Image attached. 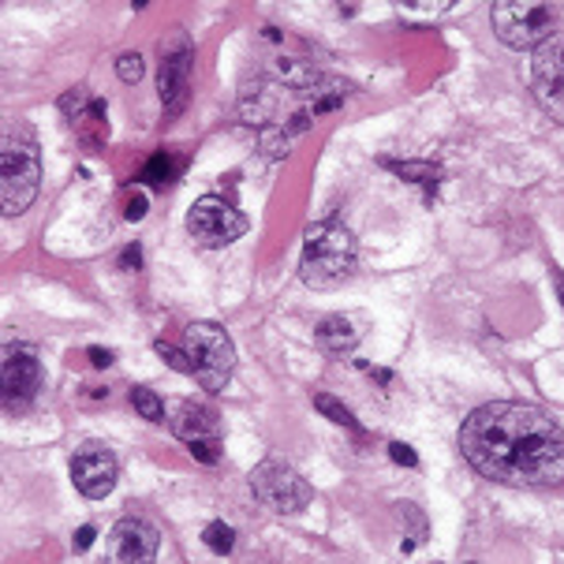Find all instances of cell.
<instances>
[{"mask_svg":"<svg viewBox=\"0 0 564 564\" xmlns=\"http://www.w3.org/2000/svg\"><path fill=\"white\" fill-rule=\"evenodd\" d=\"M314 408H318L322 415L329 419V423H337V426H348V430H359L356 415H351V411L344 408L337 397H329V393H314Z\"/></svg>","mask_w":564,"mask_h":564,"instance_id":"18","label":"cell"},{"mask_svg":"<svg viewBox=\"0 0 564 564\" xmlns=\"http://www.w3.org/2000/svg\"><path fill=\"white\" fill-rule=\"evenodd\" d=\"M337 12L340 15H356L359 12V0H337Z\"/></svg>","mask_w":564,"mask_h":564,"instance_id":"29","label":"cell"},{"mask_svg":"<svg viewBox=\"0 0 564 564\" xmlns=\"http://www.w3.org/2000/svg\"><path fill=\"white\" fill-rule=\"evenodd\" d=\"M359 262V243L337 221H318L307 228L303 240V258H300V276L303 284L314 292H333L340 284L351 281Z\"/></svg>","mask_w":564,"mask_h":564,"instance_id":"2","label":"cell"},{"mask_svg":"<svg viewBox=\"0 0 564 564\" xmlns=\"http://www.w3.org/2000/svg\"><path fill=\"white\" fill-rule=\"evenodd\" d=\"M161 546V531L142 516H123L117 528L109 531V557L120 564H142L154 561Z\"/></svg>","mask_w":564,"mask_h":564,"instance_id":"13","label":"cell"},{"mask_svg":"<svg viewBox=\"0 0 564 564\" xmlns=\"http://www.w3.org/2000/svg\"><path fill=\"white\" fill-rule=\"evenodd\" d=\"M142 72H147V64H142L139 53H123L120 61H117V75H120L123 83H139Z\"/></svg>","mask_w":564,"mask_h":564,"instance_id":"21","label":"cell"},{"mask_svg":"<svg viewBox=\"0 0 564 564\" xmlns=\"http://www.w3.org/2000/svg\"><path fill=\"white\" fill-rule=\"evenodd\" d=\"M42 187V154L31 131L0 135V217H19L34 206Z\"/></svg>","mask_w":564,"mask_h":564,"instance_id":"3","label":"cell"},{"mask_svg":"<svg viewBox=\"0 0 564 564\" xmlns=\"http://www.w3.org/2000/svg\"><path fill=\"white\" fill-rule=\"evenodd\" d=\"M464 460L501 486H550L564 479V430L542 408L497 400L460 426Z\"/></svg>","mask_w":564,"mask_h":564,"instance_id":"1","label":"cell"},{"mask_svg":"<svg viewBox=\"0 0 564 564\" xmlns=\"http://www.w3.org/2000/svg\"><path fill=\"white\" fill-rule=\"evenodd\" d=\"M169 426H172V434L191 448L195 460H203V464L221 460V423H217L214 408L184 400V404H176V411H172Z\"/></svg>","mask_w":564,"mask_h":564,"instance_id":"10","label":"cell"},{"mask_svg":"<svg viewBox=\"0 0 564 564\" xmlns=\"http://www.w3.org/2000/svg\"><path fill=\"white\" fill-rule=\"evenodd\" d=\"M131 4H135V8H147V4H150V0H131Z\"/></svg>","mask_w":564,"mask_h":564,"instance_id":"31","label":"cell"},{"mask_svg":"<svg viewBox=\"0 0 564 564\" xmlns=\"http://www.w3.org/2000/svg\"><path fill=\"white\" fill-rule=\"evenodd\" d=\"M42 389V362L34 344L0 340V400L12 411H23Z\"/></svg>","mask_w":564,"mask_h":564,"instance_id":"7","label":"cell"},{"mask_svg":"<svg viewBox=\"0 0 564 564\" xmlns=\"http://www.w3.org/2000/svg\"><path fill=\"white\" fill-rule=\"evenodd\" d=\"M557 12L550 0H494V34L509 50H534L553 34Z\"/></svg>","mask_w":564,"mask_h":564,"instance_id":"5","label":"cell"},{"mask_svg":"<svg viewBox=\"0 0 564 564\" xmlns=\"http://www.w3.org/2000/svg\"><path fill=\"white\" fill-rule=\"evenodd\" d=\"M180 169H184V158H176L172 150H158V154L147 161V169H142V180H147L150 187H169L172 180L180 176Z\"/></svg>","mask_w":564,"mask_h":564,"instance_id":"16","label":"cell"},{"mask_svg":"<svg viewBox=\"0 0 564 564\" xmlns=\"http://www.w3.org/2000/svg\"><path fill=\"white\" fill-rule=\"evenodd\" d=\"M203 542L214 553H232V546H236V531L228 528V523H221V520H214L209 528L203 531Z\"/></svg>","mask_w":564,"mask_h":564,"instance_id":"20","label":"cell"},{"mask_svg":"<svg viewBox=\"0 0 564 564\" xmlns=\"http://www.w3.org/2000/svg\"><path fill=\"white\" fill-rule=\"evenodd\" d=\"M86 356H90L94 367H109V362H112V351L109 348H90Z\"/></svg>","mask_w":564,"mask_h":564,"instance_id":"27","label":"cell"},{"mask_svg":"<svg viewBox=\"0 0 564 564\" xmlns=\"http://www.w3.org/2000/svg\"><path fill=\"white\" fill-rule=\"evenodd\" d=\"M61 109L64 117L72 120L75 135H79L86 147H101L105 139H109V117H105V101L94 98L86 86H75L61 98Z\"/></svg>","mask_w":564,"mask_h":564,"instance_id":"14","label":"cell"},{"mask_svg":"<svg viewBox=\"0 0 564 564\" xmlns=\"http://www.w3.org/2000/svg\"><path fill=\"white\" fill-rule=\"evenodd\" d=\"M131 404H135V411L147 419V423H165V400H161L154 389L135 386L131 389Z\"/></svg>","mask_w":564,"mask_h":564,"instance_id":"17","label":"cell"},{"mask_svg":"<svg viewBox=\"0 0 564 564\" xmlns=\"http://www.w3.org/2000/svg\"><path fill=\"white\" fill-rule=\"evenodd\" d=\"M251 490L270 512H300V509H307L314 497L311 482L303 479L292 464L276 460V456L262 460L251 471Z\"/></svg>","mask_w":564,"mask_h":564,"instance_id":"6","label":"cell"},{"mask_svg":"<svg viewBox=\"0 0 564 564\" xmlns=\"http://www.w3.org/2000/svg\"><path fill=\"white\" fill-rule=\"evenodd\" d=\"M386 169H393L397 176H408L415 184H437V169L434 165H415V161H381Z\"/></svg>","mask_w":564,"mask_h":564,"instance_id":"19","label":"cell"},{"mask_svg":"<svg viewBox=\"0 0 564 564\" xmlns=\"http://www.w3.org/2000/svg\"><path fill=\"white\" fill-rule=\"evenodd\" d=\"M117 479H120V464L105 445L90 442L72 456V482H75V490L83 497H90V501L109 497Z\"/></svg>","mask_w":564,"mask_h":564,"instance_id":"12","label":"cell"},{"mask_svg":"<svg viewBox=\"0 0 564 564\" xmlns=\"http://www.w3.org/2000/svg\"><path fill=\"white\" fill-rule=\"evenodd\" d=\"M397 4L411 8V12H423V15H434V12H445V8H453L456 0H397Z\"/></svg>","mask_w":564,"mask_h":564,"instance_id":"23","label":"cell"},{"mask_svg":"<svg viewBox=\"0 0 564 564\" xmlns=\"http://www.w3.org/2000/svg\"><path fill=\"white\" fill-rule=\"evenodd\" d=\"M120 270H128V273L142 270V247H139V243H128V247L120 251Z\"/></svg>","mask_w":564,"mask_h":564,"instance_id":"25","label":"cell"},{"mask_svg":"<svg viewBox=\"0 0 564 564\" xmlns=\"http://www.w3.org/2000/svg\"><path fill=\"white\" fill-rule=\"evenodd\" d=\"M154 348H158V356L165 359L172 370H180V375H191V359H187V351H176V348H172V344H165V340H158Z\"/></svg>","mask_w":564,"mask_h":564,"instance_id":"22","label":"cell"},{"mask_svg":"<svg viewBox=\"0 0 564 564\" xmlns=\"http://www.w3.org/2000/svg\"><path fill=\"white\" fill-rule=\"evenodd\" d=\"M531 90L534 101L564 123V34L553 31L546 42L534 45L531 61Z\"/></svg>","mask_w":564,"mask_h":564,"instance_id":"11","label":"cell"},{"mask_svg":"<svg viewBox=\"0 0 564 564\" xmlns=\"http://www.w3.org/2000/svg\"><path fill=\"white\" fill-rule=\"evenodd\" d=\"M553 281H557V289H561V300H564V273L557 270V265H553Z\"/></svg>","mask_w":564,"mask_h":564,"instance_id":"30","label":"cell"},{"mask_svg":"<svg viewBox=\"0 0 564 564\" xmlns=\"http://www.w3.org/2000/svg\"><path fill=\"white\" fill-rule=\"evenodd\" d=\"M187 232H191V240L203 247H228L247 232V217L232 203H225V198L206 195L191 206Z\"/></svg>","mask_w":564,"mask_h":564,"instance_id":"9","label":"cell"},{"mask_svg":"<svg viewBox=\"0 0 564 564\" xmlns=\"http://www.w3.org/2000/svg\"><path fill=\"white\" fill-rule=\"evenodd\" d=\"M147 209H150L147 195H142V191H131L128 206H123V217H128V221H142V217H147Z\"/></svg>","mask_w":564,"mask_h":564,"instance_id":"24","label":"cell"},{"mask_svg":"<svg viewBox=\"0 0 564 564\" xmlns=\"http://www.w3.org/2000/svg\"><path fill=\"white\" fill-rule=\"evenodd\" d=\"M314 340H318V348L325 351V356H333V359L351 356V351L359 348V340H362L359 318H356V314H329V318L318 322Z\"/></svg>","mask_w":564,"mask_h":564,"instance_id":"15","label":"cell"},{"mask_svg":"<svg viewBox=\"0 0 564 564\" xmlns=\"http://www.w3.org/2000/svg\"><path fill=\"white\" fill-rule=\"evenodd\" d=\"M389 456H393L397 464H404V467H419V456H415V448L404 445V442H393L389 445Z\"/></svg>","mask_w":564,"mask_h":564,"instance_id":"26","label":"cell"},{"mask_svg":"<svg viewBox=\"0 0 564 564\" xmlns=\"http://www.w3.org/2000/svg\"><path fill=\"white\" fill-rule=\"evenodd\" d=\"M184 348L191 359V375L206 393H225L228 378L236 370V348L232 337L214 322H191L184 333Z\"/></svg>","mask_w":564,"mask_h":564,"instance_id":"4","label":"cell"},{"mask_svg":"<svg viewBox=\"0 0 564 564\" xmlns=\"http://www.w3.org/2000/svg\"><path fill=\"white\" fill-rule=\"evenodd\" d=\"M191 68H195V45H191L187 31H172L161 37V72H158V94L169 117H176L187 105L191 90Z\"/></svg>","mask_w":564,"mask_h":564,"instance_id":"8","label":"cell"},{"mask_svg":"<svg viewBox=\"0 0 564 564\" xmlns=\"http://www.w3.org/2000/svg\"><path fill=\"white\" fill-rule=\"evenodd\" d=\"M94 546V528H79L75 534V550H90Z\"/></svg>","mask_w":564,"mask_h":564,"instance_id":"28","label":"cell"}]
</instances>
